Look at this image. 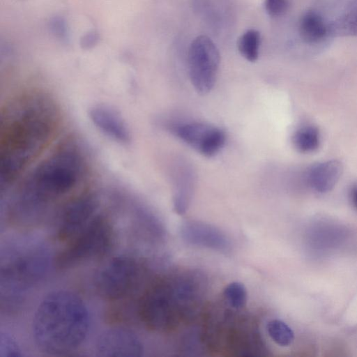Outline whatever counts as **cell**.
<instances>
[{
	"label": "cell",
	"instance_id": "cell-5",
	"mask_svg": "<svg viewBox=\"0 0 357 357\" xmlns=\"http://www.w3.org/2000/svg\"><path fill=\"white\" fill-rule=\"evenodd\" d=\"M136 261L120 256L108 261L100 271L96 287L104 298L116 301L130 296L136 289L140 271Z\"/></svg>",
	"mask_w": 357,
	"mask_h": 357
},
{
	"label": "cell",
	"instance_id": "cell-18",
	"mask_svg": "<svg viewBox=\"0 0 357 357\" xmlns=\"http://www.w3.org/2000/svg\"><path fill=\"white\" fill-rule=\"evenodd\" d=\"M260 42L259 31L255 29H249L242 34L238 40V51L246 60L255 61L259 56Z\"/></svg>",
	"mask_w": 357,
	"mask_h": 357
},
{
	"label": "cell",
	"instance_id": "cell-13",
	"mask_svg": "<svg viewBox=\"0 0 357 357\" xmlns=\"http://www.w3.org/2000/svg\"><path fill=\"white\" fill-rule=\"evenodd\" d=\"M195 185V174L192 166L179 161L173 168V206L174 211L183 215L192 198Z\"/></svg>",
	"mask_w": 357,
	"mask_h": 357
},
{
	"label": "cell",
	"instance_id": "cell-23",
	"mask_svg": "<svg viewBox=\"0 0 357 357\" xmlns=\"http://www.w3.org/2000/svg\"><path fill=\"white\" fill-rule=\"evenodd\" d=\"M0 356L1 357L21 356V351L16 342L7 334H1Z\"/></svg>",
	"mask_w": 357,
	"mask_h": 357
},
{
	"label": "cell",
	"instance_id": "cell-17",
	"mask_svg": "<svg viewBox=\"0 0 357 357\" xmlns=\"http://www.w3.org/2000/svg\"><path fill=\"white\" fill-rule=\"evenodd\" d=\"M320 135L318 129L311 125L298 128L293 135V144L302 153L313 152L319 147Z\"/></svg>",
	"mask_w": 357,
	"mask_h": 357
},
{
	"label": "cell",
	"instance_id": "cell-8",
	"mask_svg": "<svg viewBox=\"0 0 357 357\" xmlns=\"http://www.w3.org/2000/svg\"><path fill=\"white\" fill-rule=\"evenodd\" d=\"M169 130L202 155L212 157L225 146L226 134L220 128L197 121L172 123Z\"/></svg>",
	"mask_w": 357,
	"mask_h": 357
},
{
	"label": "cell",
	"instance_id": "cell-4",
	"mask_svg": "<svg viewBox=\"0 0 357 357\" xmlns=\"http://www.w3.org/2000/svg\"><path fill=\"white\" fill-rule=\"evenodd\" d=\"M114 234L109 221L96 214L91 222L59 255L58 266L69 268L107 254L113 243Z\"/></svg>",
	"mask_w": 357,
	"mask_h": 357
},
{
	"label": "cell",
	"instance_id": "cell-24",
	"mask_svg": "<svg viewBox=\"0 0 357 357\" xmlns=\"http://www.w3.org/2000/svg\"><path fill=\"white\" fill-rule=\"evenodd\" d=\"M265 9L268 14L273 17L283 15L289 6L288 0H265Z\"/></svg>",
	"mask_w": 357,
	"mask_h": 357
},
{
	"label": "cell",
	"instance_id": "cell-11",
	"mask_svg": "<svg viewBox=\"0 0 357 357\" xmlns=\"http://www.w3.org/2000/svg\"><path fill=\"white\" fill-rule=\"evenodd\" d=\"M89 118L102 134L121 144H128L131 141V134L121 115L110 106L98 104L91 107Z\"/></svg>",
	"mask_w": 357,
	"mask_h": 357
},
{
	"label": "cell",
	"instance_id": "cell-7",
	"mask_svg": "<svg viewBox=\"0 0 357 357\" xmlns=\"http://www.w3.org/2000/svg\"><path fill=\"white\" fill-rule=\"evenodd\" d=\"M173 301H178L173 287L166 283L157 284L141 297L139 317L151 329H165L173 323Z\"/></svg>",
	"mask_w": 357,
	"mask_h": 357
},
{
	"label": "cell",
	"instance_id": "cell-2",
	"mask_svg": "<svg viewBox=\"0 0 357 357\" xmlns=\"http://www.w3.org/2000/svg\"><path fill=\"white\" fill-rule=\"evenodd\" d=\"M86 165L79 143L72 138L64 140L18 183L9 204L10 211L20 217L39 215L50 202L82 182Z\"/></svg>",
	"mask_w": 357,
	"mask_h": 357
},
{
	"label": "cell",
	"instance_id": "cell-19",
	"mask_svg": "<svg viewBox=\"0 0 357 357\" xmlns=\"http://www.w3.org/2000/svg\"><path fill=\"white\" fill-rule=\"evenodd\" d=\"M332 36H357V8L328 25Z\"/></svg>",
	"mask_w": 357,
	"mask_h": 357
},
{
	"label": "cell",
	"instance_id": "cell-3",
	"mask_svg": "<svg viewBox=\"0 0 357 357\" xmlns=\"http://www.w3.org/2000/svg\"><path fill=\"white\" fill-rule=\"evenodd\" d=\"M88 310L83 301L68 291L47 295L38 305L33 320L35 342L44 352L64 355L84 340L89 328Z\"/></svg>",
	"mask_w": 357,
	"mask_h": 357
},
{
	"label": "cell",
	"instance_id": "cell-1",
	"mask_svg": "<svg viewBox=\"0 0 357 357\" xmlns=\"http://www.w3.org/2000/svg\"><path fill=\"white\" fill-rule=\"evenodd\" d=\"M60 112L47 93H24L8 104L0 119V183L7 189L47 146Z\"/></svg>",
	"mask_w": 357,
	"mask_h": 357
},
{
	"label": "cell",
	"instance_id": "cell-14",
	"mask_svg": "<svg viewBox=\"0 0 357 357\" xmlns=\"http://www.w3.org/2000/svg\"><path fill=\"white\" fill-rule=\"evenodd\" d=\"M342 172V164L337 160H332L318 163L309 171V183L319 192H328L335 185Z\"/></svg>",
	"mask_w": 357,
	"mask_h": 357
},
{
	"label": "cell",
	"instance_id": "cell-6",
	"mask_svg": "<svg viewBox=\"0 0 357 357\" xmlns=\"http://www.w3.org/2000/svg\"><path fill=\"white\" fill-rule=\"evenodd\" d=\"M188 70L192 85L202 95L213 88L220 64V54L214 43L207 36L194 39L188 51Z\"/></svg>",
	"mask_w": 357,
	"mask_h": 357
},
{
	"label": "cell",
	"instance_id": "cell-9",
	"mask_svg": "<svg viewBox=\"0 0 357 357\" xmlns=\"http://www.w3.org/2000/svg\"><path fill=\"white\" fill-rule=\"evenodd\" d=\"M98 206L97 196L85 192L75 197L63 208L57 229V237L70 241L96 215Z\"/></svg>",
	"mask_w": 357,
	"mask_h": 357
},
{
	"label": "cell",
	"instance_id": "cell-21",
	"mask_svg": "<svg viewBox=\"0 0 357 357\" xmlns=\"http://www.w3.org/2000/svg\"><path fill=\"white\" fill-rule=\"evenodd\" d=\"M224 296L233 307L239 309L247 302V291L245 286L237 282L229 284L224 289Z\"/></svg>",
	"mask_w": 357,
	"mask_h": 357
},
{
	"label": "cell",
	"instance_id": "cell-26",
	"mask_svg": "<svg viewBox=\"0 0 357 357\" xmlns=\"http://www.w3.org/2000/svg\"><path fill=\"white\" fill-rule=\"evenodd\" d=\"M350 199L352 205L357 209V185L351 187L350 190Z\"/></svg>",
	"mask_w": 357,
	"mask_h": 357
},
{
	"label": "cell",
	"instance_id": "cell-25",
	"mask_svg": "<svg viewBox=\"0 0 357 357\" xmlns=\"http://www.w3.org/2000/svg\"><path fill=\"white\" fill-rule=\"evenodd\" d=\"M100 40V36L97 31L91 30L82 36L80 39V46L84 50L94 47Z\"/></svg>",
	"mask_w": 357,
	"mask_h": 357
},
{
	"label": "cell",
	"instance_id": "cell-10",
	"mask_svg": "<svg viewBox=\"0 0 357 357\" xmlns=\"http://www.w3.org/2000/svg\"><path fill=\"white\" fill-rule=\"evenodd\" d=\"M97 349L102 356L138 357L142 355L143 345L131 331L114 328L105 331L100 335Z\"/></svg>",
	"mask_w": 357,
	"mask_h": 357
},
{
	"label": "cell",
	"instance_id": "cell-20",
	"mask_svg": "<svg viewBox=\"0 0 357 357\" xmlns=\"http://www.w3.org/2000/svg\"><path fill=\"white\" fill-rule=\"evenodd\" d=\"M267 331L272 340L282 347L291 344L294 338L291 328L280 320L274 319L269 321L267 325Z\"/></svg>",
	"mask_w": 357,
	"mask_h": 357
},
{
	"label": "cell",
	"instance_id": "cell-12",
	"mask_svg": "<svg viewBox=\"0 0 357 357\" xmlns=\"http://www.w3.org/2000/svg\"><path fill=\"white\" fill-rule=\"evenodd\" d=\"M180 230L183 240L190 244L221 251L229 248V241L225 234L211 225L188 221L182 225Z\"/></svg>",
	"mask_w": 357,
	"mask_h": 357
},
{
	"label": "cell",
	"instance_id": "cell-15",
	"mask_svg": "<svg viewBox=\"0 0 357 357\" xmlns=\"http://www.w3.org/2000/svg\"><path fill=\"white\" fill-rule=\"evenodd\" d=\"M228 0H193L195 11L213 26H222L228 20Z\"/></svg>",
	"mask_w": 357,
	"mask_h": 357
},
{
	"label": "cell",
	"instance_id": "cell-16",
	"mask_svg": "<svg viewBox=\"0 0 357 357\" xmlns=\"http://www.w3.org/2000/svg\"><path fill=\"white\" fill-rule=\"evenodd\" d=\"M299 33L304 42L316 43L328 34V25L317 13L309 11L301 19Z\"/></svg>",
	"mask_w": 357,
	"mask_h": 357
},
{
	"label": "cell",
	"instance_id": "cell-22",
	"mask_svg": "<svg viewBox=\"0 0 357 357\" xmlns=\"http://www.w3.org/2000/svg\"><path fill=\"white\" fill-rule=\"evenodd\" d=\"M51 33L62 43H68L70 36L66 21L61 16L52 17L48 23Z\"/></svg>",
	"mask_w": 357,
	"mask_h": 357
}]
</instances>
